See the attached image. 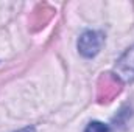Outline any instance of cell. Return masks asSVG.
Wrapping results in <instances>:
<instances>
[{"label":"cell","instance_id":"cell-3","mask_svg":"<svg viewBox=\"0 0 134 132\" xmlns=\"http://www.w3.org/2000/svg\"><path fill=\"white\" fill-rule=\"evenodd\" d=\"M84 132H109V129H108L106 124H103L100 121H92V123L86 128Z\"/></svg>","mask_w":134,"mask_h":132},{"label":"cell","instance_id":"cell-2","mask_svg":"<svg viewBox=\"0 0 134 132\" xmlns=\"http://www.w3.org/2000/svg\"><path fill=\"white\" fill-rule=\"evenodd\" d=\"M104 37L100 31H84L78 39V50L84 58H94L98 55Z\"/></svg>","mask_w":134,"mask_h":132},{"label":"cell","instance_id":"cell-1","mask_svg":"<svg viewBox=\"0 0 134 132\" xmlns=\"http://www.w3.org/2000/svg\"><path fill=\"white\" fill-rule=\"evenodd\" d=\"M112 75L120 82H134V45H131L115 62Z\"/></svg>","mask_w":134,"mask_h":132},{"label":"cell","instance_id":"cell-4","mask_svg":"<svg viewBox=\"0 0 134 132\" xmlns=\"http://www.w3.org/2000/svg\"><path fill=\"white\" fill-rule=\"evenodd\" d=\"M17 132H34V128H24V129H20V131H17Z\"/></svg>","mask_w":134,"mask_h":132}]
</instances>
